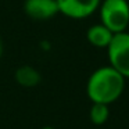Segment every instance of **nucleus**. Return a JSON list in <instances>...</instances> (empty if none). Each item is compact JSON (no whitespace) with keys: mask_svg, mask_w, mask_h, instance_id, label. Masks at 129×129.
I'll use <instances>...</instances> for the list:
<instances>
[{"mask_svg":"<svg viewBox=\"0 0 129 129\" xmlns=\"http://www.w3.org/2000/svg\"><path fill=\"white\" fill-rule=\"evenodd\" d=\"M24 11L35 21H46L60 14L56 0H25Z\"/></svg>","mask_w":129,"mask_h":129,"instance_id":"39448f33","label":"nucleus"},{"mask_svg":"<svg viewBox=\"0 0 129 129\" xmlns=\"http://www.w3.org/2000/svg\"><path fill=\"white\" fill-rule=\"evenodd\" d=\"M106 50L110 65L125 79H129V32L114 34Z\"/></svg>","mask_w":129,"mask_h":129,"instance_id":"7ed1b4c3","label":"nucleus"},{"mask_svg":"<svg viewBox=\"0 0 129 129\" xmlns=\"http://www.w3.org/2000/svg\"><path fill=\"white\" fill-rule=\"evenodd\" d=\"M112 36H114V34L101 22L89 26L86 31L87 42L93 47H97V49H107L112 39Z\"/></svg>","mask_w":129,"mask_h":129,"instance_id":"423d86ee","label":"nucleus"},{"mask_svg":"<svg viewBox=\"0 0 129 129\" xmlns=\"http://www.w3.org/2000/svg\"><path fill=\"white\" fill-rule=\"evenodd\" d=\"M58 13L71 20H85L100 7L101 0H56Z\"/></svg>","mask_w":129,"mask_h":129,"instance_id":"20e7f679","label":"nucleus"},{"mask_svg":"<svg viewBox=\"0 0 129 129\" xmlns=\"http://www.w3.org/2000/svg\"><path fill=\"white\" fill-rule=\"evenodd\" d=\"M14 79L22 87H35L40 83L42 75L32 65H21V67H18L15 70Z\"/></svg>","mask_w":129,"mask_h":129,"instance_id":"0eeeda50","label":"nucleus"},{"mask_svg":"<svg viewBox=\"0 0 129 129\" xmlns=\"http://www.w3.org/2000/svg\"><path fill=\"white\" fill-rule=\"evenodd\" d=\"M3 50H4V46H3V39H2V36H0V58H2V56H3Z\"/></svg>","mask_w":129,"mask_h":129,"instance_id":"1a4fd4ad","label":"nucleus"},{"mask_svg":"<svg viewBox=\"0 0 129 129\" xmlns=\"http://www.w3.org/2000/svg\"><path fill=\"white\" fill-rule=\"evenodd\" d=\"M100 22L112 34L125 32L129 26V2L128 0H101L99 7Z\"/></svg>","mask_w":129,"mask_h":129,"instance_id":"f03ea898","label":"nucleus"},{"mask_svg":"<svg viewBox=\"0 0 129 129\" xmlns=\"http://www.w3.org/2000/svg\"><path fill=\"white\" fill-rule=\"evenodd\" d=\"M110 118V106L101 103H92L89 110V119L94 125H104Z\"/></svg>","mask_w":129,"mask_h":129,"instance_id":"6e6552de","label":"nucleus"},{"mask_svg":"<svg viewBox=\"0 0 129 129\" xmlns=\"http://www.w3.org/2000/svg\"><path fill=\"white\" fill-rule=\"evenodd\" d=\"M126 79L111 65H104L90 74L86 83V94L92 103L111 106L122 96Z\"/></svg>","mask_w":129,"mask_h":129,"instance_id":"f257e3e1","label":"nucleus"},{"mask_svg":"<svg viewBox=\"0 0 129 129\" xmlns=\"http://www.w3.org/2000/svg\"><path fill=\"white\" fill-rule=\"evenodd\" d=\"M42 129H54V128H53V126H43Z\"/></svg>","mask_w":129,"mask_h":129,"instance_id":"9d476101","label":"nucleus"}]
</instances>
